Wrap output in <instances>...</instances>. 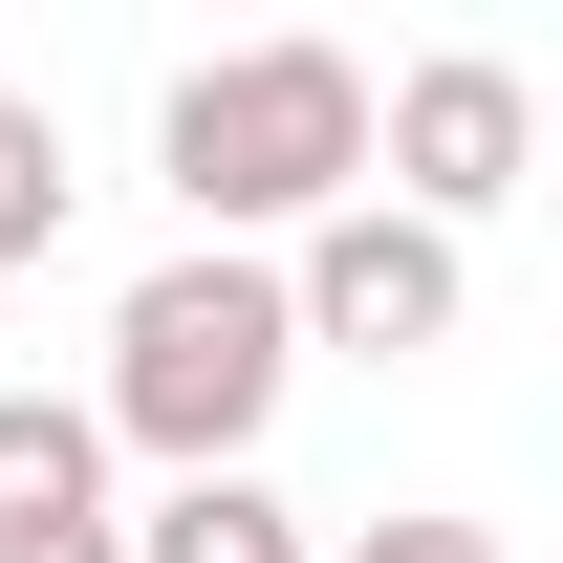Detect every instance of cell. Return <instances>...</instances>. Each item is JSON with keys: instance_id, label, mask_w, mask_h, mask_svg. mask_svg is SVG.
<instances>
[{"instance_id": "obj_5", "label": "cell", "mask_w": 563, "mask_h": 563, "mask_svg": "<svg viewBox=\"0 0 563 563\" xmlns=\"http://www.w3.org/2000/svg\"><path fill=\"white\" fill-rule=\"evenodd\" d=\"M44 520H109V433L66 390H0V542H44Z\"/></svg>"}, {"instance_id": "obj_3", "label": "cell", "mask_w": 563, "mask_h": 563, "mask_svg": "<svg viewBox=\"0 0 563 563\" xmlns=\"http://www.w3.org/2000/svg\"><path fill=\"white\" fill-rule=\"evenodd\" d=\"M520 174H542V87L498 66V44H433V66L368 109V196L412 217V239H477Z\"/></svg>"}, {"instance_id": "obj_6", "label": "cell", "mask_w": 563, "mask_h": 563, "mask_svg": "<svg viewBox=\"0 0 563 563\" xmlns=\"http://www.w3.org/2000/svg\"><path fill=\"white\" fill-rule=\"evenodd\" d=\"M131 563H325V542H303L261 477H174V498L131 520Z\"/></svg>"}, {"instance_id": "obj_4", "label": "cell", "mask_w": 563, "mask_h": 563, "mask_svg": "<svg viewBox=\"0 0 563 563\" xmlns=\"http://www.w3.org/2000/svg\"><path fill=\"white\" fill-rule=\"evenodd\" d=\"M455 239H412L390 196H347V217H303V261H282V325L303 347H368V368H412V347H455Z\"/></svg>"}, {"instance_id": "obj_2", "label": "cell", "mask_w": 563, "mask_h": 563, "mask_svg": "<svg viewBox=\"0 0 563 563\" xmlns=\"http://www.w3.org/2000/svg\"><path fill=\"white\" fill-rule=\"evenodd\" d=\"M152 152H174L196 239L239 261V239H282V217H347L368 196V66L347 44H217V66L152 109Z\"/></svg>"}, {"instance_id": "obj_7", "label": "cell", "mask_w": 563, "mask_h": 563, "mask_svg": "<svg viewBox=\"0 0 563 563\" xmlns=\"http://www.w3.org/2000/svg\"><path fill=\"white\" fill-rule=\"evenodd\" d=\"M66 217H87L66 109H44V87H0V282H22V261H66Z\"/></svg>"}, {"instance_id": "obj_9", "label": "cell", "mask_w": 563, "mask_h": 563, "mask_svg": "<svg viewBox=\"0 0 563 563\" xmlns=\"http://www.w3.org/2000/svg\"><path fill=\"white\" fill-rule=\"evenodd\" d=\"M0 563H131V520H44V542H0Z\"/></svg>"}, {"instance_id": "obj_8", "label": "cell", "mask_w": 563, "mask_h": 563, "mask_svg": "<svg viewBox=\"0 0 563 563\" xmlns=\"http://www.w3.org/2000/svg\"><path fill=\"white\" fill-rule=\"evenodd\" d=\"M325 563H498L477 520H368V542H325Z\"/></svg>"}, {"instance_id": "obj_1", "label": "cell", "mask_w": 563, "mask_h": 563, "mask_svg": "<svg viewBox=\"0 0 563 563\" xmlns=\"http://www.w3.org/2000/svg\"><path fill=\"white\" fill-rule=\"evenodd\" d=\"M282 368H303V325H282V261H152L131 303H109V390H87V433H131V455H174V477H239L282 412Z\"/></svg>"}]
</instances>
